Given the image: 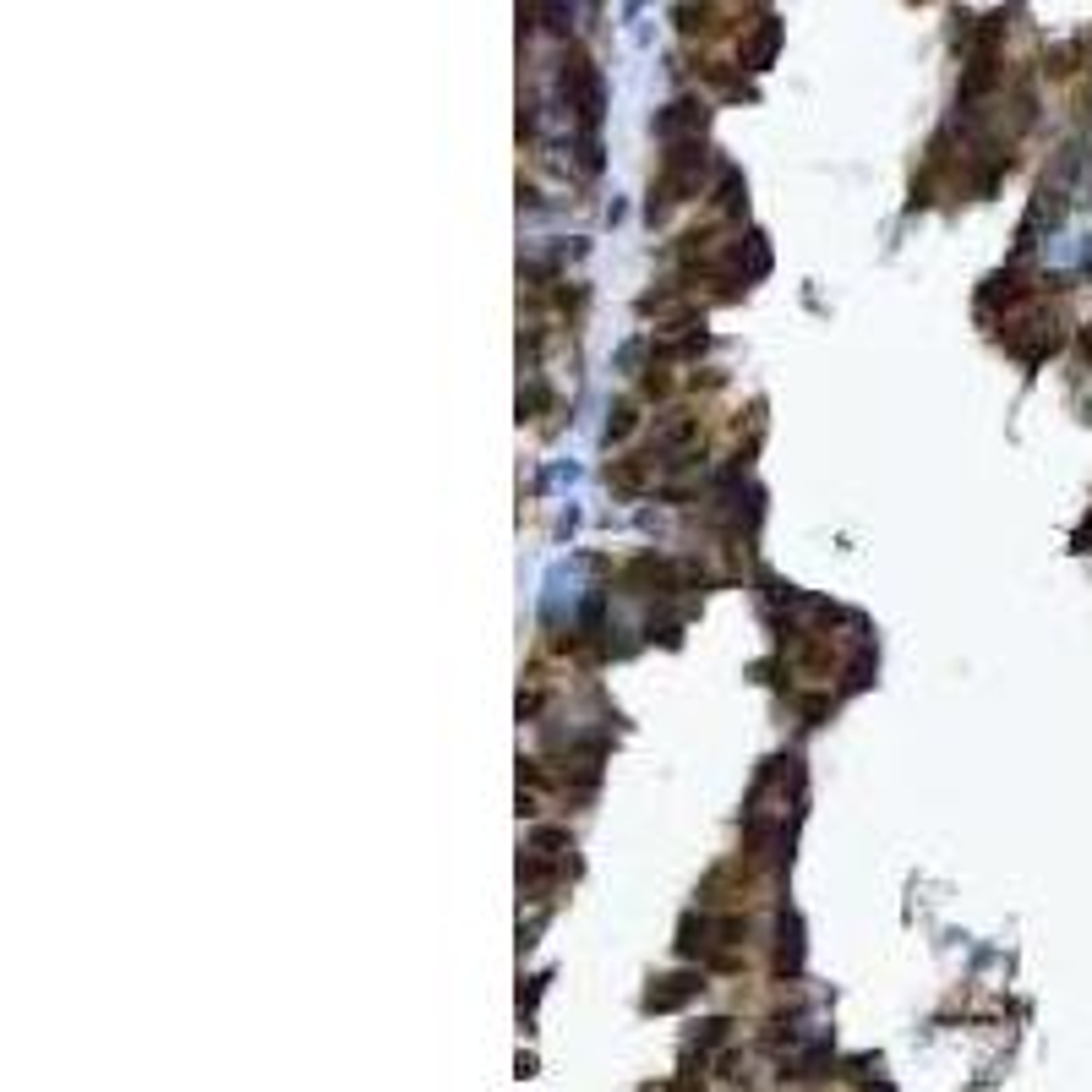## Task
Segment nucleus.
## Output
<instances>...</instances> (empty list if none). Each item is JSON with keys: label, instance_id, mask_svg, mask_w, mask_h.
<instances>
[{"label": "nucleus", "instance_id": "1", "mask_svg": "<svg viewBox=\"0 0 1092 1092\" xmlns=\"http://www.w3.org/2000/svg\"><path fill=\"white\" fill-rule=\"evenodd\" d=\"M694 989H700L694 978H667V989H656V995H650V1011H672V1005H683Z\"/></svg>", "mask_w": 1092, "mask_h": 1092}]
</instances>
